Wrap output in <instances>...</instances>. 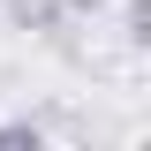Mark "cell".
Instances as JSON below:
<instances>
[{"label": "cell", "mask_w": 151, "mask_h": 151, "mask_svg": "<svg viewBox=\"0 0 151 151\" xmlns=\"http://www.w3.org/2000/svg\"><path fill=\"white\" fill-rule=\"evenodd\" d=\"M60 15H98V8H106V0H53Z\"/></svg>", "instance_id": "3957f363"}, {"label": "cell", "mask_w": 151, "mask_h": 151, "mask_svg": "<svg viewBox=\"0 0 151 151\" xmlns=\"http://www.w3.org/2000/svg\"><path fill=\"white\" fill-rule=\"evenodd\" d=\"M38 144H45L38 121H0V151H38Z\"/></svg>", "instance_id": "7a4b0ae2"}, {"label": "cell", "mask_w": 151, "mask_h": 151, "mask_svg": "<svg viewBox=\"0 0 151 151\" xmlns=\"http://www.w3.org/2000/svg\"><path fill=\"white\" fill-rule=\"evenodd\" d=\"M8 23H23V30H38V38H53L68 15H60L53 0H8Z\"/></svg>", "instance_id": "6da1fadb"}]
</instances>
